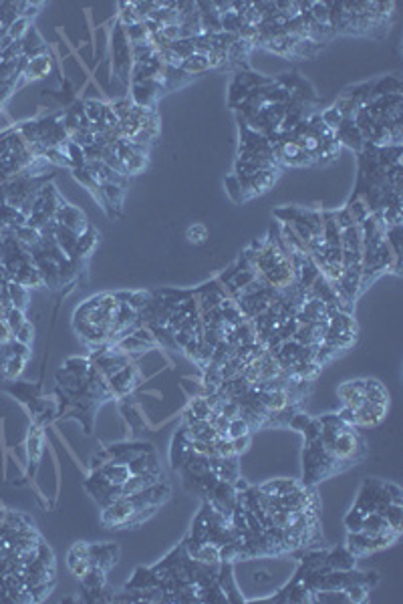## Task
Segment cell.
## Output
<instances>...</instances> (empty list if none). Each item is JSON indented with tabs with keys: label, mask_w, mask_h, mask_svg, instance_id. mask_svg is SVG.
<instances>
[{
	"label": "cell",
	"mask_w": 403,
	"mask_h": 604,
	"mask_svg": "<svg viewBox=\"0 0 403 604\" xmlns=\"http://www.w3.org/2000/svg\"><path fill=\"white\" fill-rule=\"evenodd\" d=\"M363 395L369 403H389V393H387L386 385L379 379H365Z\"/></svg>",
	"instance_id": "30bf717a"
},
{
	"label": "cell",
	"mask_w": 403,
	"mask_h": 604,
	"mask_svg": "<svg viewBox=\"0 0 403 604\" xmlns=\"http://www.w3.org/2000/svg\"><path fill=\"white\" fill-rule=\"evenodd\" d=\"M300 485H302V483L293 482V480H272V482L263 483V485L258 487V492H263L264 496H270V498H282V496L295 492Z\"/></svg>",
	"instance_id": "ba28073f"
},
{
	"label": "cell",
	"mask_w": 403,
	"mask_h": 604,
	"mask_svg": "<svg viewBox=\"0 0 403 604\" xmlns=\"http://www.w3.org/2000/svg\"><path fill=\"white\" fill-rule=\"evenodd\" d=\"M4 516H6V510H0V526H2V522H4Z\"/></svg>",
	"instance_id": "44dd1931"
},
{
	"label": "cell",
	"mask_w": 403,
	"mask_h": 604,
	"mask_svg": "<svg viewBox=\"0 0 403 604\" xmlns=\"http://www.w3.org/2000/svg\"><path fill=\"white\" fill-rule=\"evenodd\" d=\"M232 445H234V451H236V455H242L246 449L250 448V435H244V437H238V439H232Z\"/></svg>",
	"instance_id": "ffe728a7"
},
{
	"label": "cell",
	"mask_w": 403,
	"mask_h": 604,
	"mask_svg": "<svg viewBox=\"0 0 403 604\" xmlns=\"http://www.w3.org/2000/svg\"><path fill=\"white\" fill-rule=\"evenodd\" d=\"M335 135H337V139H339L341 147L345 145V147H349V149H353V152H363V147H365V139H363L361 131H359V127L355 125V121L353 119L341 121V125L337 127Z\"/></svg>",
	"instance_id": "3957f363"
},
{
	"label": "cell",
	"mask_w": 403,
	"mask_h": 604,
	"mask_svg": "<svg viewBox=\"0 0 403 604\" xmlns=\"http://www.w3.org/2000/svg\"><path fill=\"white\" fill-rule=\"evenodd\" d=\"M45 451V432L38 423H33L29 429V437H27V455H29V464L31 466H38L41 457Z\"/></svg>",
	"instance_id": "8992f818"
},
{
	"label": "cell",
	"mask_w": 403,
	"mask_h": 604,
	"mask_svg": "<svg viewBox=\"0 0 403 604\" xmlns=\"http://www.w3.org/2000/svg\"><path fill=\"white\" fill-rule=\"evenodd\" d=\"M337 417H339L343 423H347V425H351V427H355V421H357V417H355V411H353L351 407H347V405H343V407L339 409ZM355 429H357V427H355Z\"/></svg>",
	"instance_id": "d6986e66"
},
{
	"label": "cell",
	"mask_w": 403,
	"mask_h": 604,
	"mask_svg": "<svg viewBox=\"0 0 403 604\" xmlns=\"http://www.w3.org/2000/svg\"><path fill=\"white\" fill-rule=\"evenodd\" d=\"M226 186H228V193L232 196L234 202H244V200H242V190H240V182H238L236 175H230L228 179H226Z\"/></svg>",
	"instance_id": "ac0fdd59"
},
{
	"label": "cell",
	"mask_w": 403,
	"mask_h": 604,
	"mask_svg": "<svg viewBox=\"0 0 403 604\" xmlns=\"http://www.w3.org/2000/svg\"><path fill=\"white\" fill-rule=\"evenodd\" d=\"M99 480H103L109 485H123V483L129 480L131 476V469L127 464H122V462H115V459H109L99 469L93 471Z\"/></svg>",
	"instance_id": "277c9868"
},
{
	"label": "cell",
	"mask_w": 403,
	"mask_h": 604,
	"mask_svg": "<svg viewBox=\"0 0 403 604\" xmlns=\"http://www.w3.org/2000/svg\"><path fill=\"white\" fill-rule=\"evenodd\" d=\"M208 236H210L208 228L204 224H200V222H196V224H192L186 230V238H188V242L193 244V246H202L204 242L208 240Z\"/></svg>",
	"instance_id": "5bb4252c"
},
{
	"label": "cell",
	"mask_w": 403,
	"mask_h": 604,
	"mask_svg": "<svg viewBox=\"0 0 403 604\" xmlns=\"http://www.w3.org/2000/svg\"><path fill=\"white\" fill-rule=\"evenodd\" d=\"M154 300V294L152 293H145V290H135V293H129V298H127V302L125 304H129V309L131 311H135L138 314H140L149 302Z\"/></svg>",
	"instance_id": "4fadbf2b"
},
{
	"label": "cell",
	"mask_w": 403,
	"mask_h": 604,
	"mask_svg": "<svg viewBox=\"0 0 403 604\" xmlns=\"http://www.w3.org/2000/svg\"><path fill=\"white\" fill-rule=\"evenodd\" d=\"M363 385H365V379L345 381L343 385H339L337 395L341 399V403L351 407V409H359L367 401L365 395H363Z\"/></svg>",
	"instance_id": "5b68a950"
},
{
	"label": "cell",
	"mask_w": 403,
	"mask_h": 604,
	"mask_svg": "<svg viewBox=\"0 0 403 604\" xmlns=\"http://www.w3.org/2000/svg\"><path fill=\"white\" fill-rule=\"evenodd\" d=\"M105 101H99V99H87V101H83V111H85V117L89 119V123H101L103 115H105Z\"/></svg>",
	"instance_id": "7c38bea8"
},
{
	"label": "cell",
	"mask_w": 403,
	"mask_h": 604,
	"mask_svg": "<svg viewBox=\"0 0 403 604\" xmlns=\"http://www.w3.org/2000/svg\"><path fill=\"white\" fill-rule=\"evenodd\" d=\"M31 288L18 284V282H8V300L10 304L18 309V311H27L29 309V302H31Z\"/></svg>",
	"instance_id": "9c48e42d"
},
{
	"label": "cell",
	"mask_w": 403,
	"mask_h": 604,
	"mask_svg": "<svg viewBox=\"0 0 403 604\" xmlns=\"http://www.w3.org/2000/svg\"><path fill=\"white\" fill-rule=\"evenodd\" d=\"M252 427L248 425L244 417H234L230 419V427H228V439H238V437H244V435H250Z\"/></svg>",
	"instance_id": "9a60e30c"
},
{
	"label": "cell",
	"mask_w": 403,
	"mask_h": 604,
	"mask_svg": "<svg viewBox=\"0 0 403 604\" xmlns=\"http://www.w3.org/2000/svg\"><path fill=\"white\" fill-rule=\"evenodd\" d=\"M117 556H119V550L113 544H101V546L91 544V566H99L107 572L117 562Z\"/></svg>",
	"instance_id": "52a82bcc"
},
{
	"label": "cell",
	"mask_w": 403,
	"mask_h": 604,
	"mask_svg": "<svg viewBox=\"0 0 403 604\" xmlns=\"http://www.w3.org/2000/svg\"><path fill=\"white\" fill-rule=\"evenodd\" d=\"M182 71H186L188 75H200V73H206V71H212L210 65V57L208 54H202V52H193L190 54L184 65H182Z\"/></svg>",
	"instance_id": "8fae6325"
},
{
	"label": "cell",
	"mask_w": 403,
	"mask_h": 604,
	"mask_svg": "<svg viewBox=\"0 0 403 604\" xmlns=\"http://www.w3.org/2000/svg\"><path fill=\"white\" fill-rule=\"evenodd\" d=\"M321 119H323V123L329 127V129H333V131H337V127L341 125V121H343V115H341V111L337 109V107H329L327 111H323L321 113Z\"/></svg>",
	"instance_id": "2e32d148"
},
{
	"label": "cell",
	"mask_w": 403,
	"mask_h": 604,
	"mask_svg": "<svg viewBox=\"0 0 403 604\" xmlns=\"http://www.w3.org/2000/svg\"><path fill=\"white\" fill-rule=\"evenodd\" d=\"M67 564H69V570L77 578H83L89 572V568H91V544H87V542L73 544L69 556H67Z\"/></svg>",
	"instance_id": "7a4b0ae2"
},
{
	"label": "cell",
	"mask_w": 403,
	"mask_h": 604,
	"mask_svg": "<svg viewBox=\"0 0 403 604\" xmlns=\"http://www.w3.org/2000/svg\"><path fill=\"white\" fill-rule=\"evenodd\" d=\"M33 339H35V327H33V323H29V321H27V323H24V325H22V327L17 330V334H15V341L22 343V345L31 346Z\"/></svg>",
	"instance_id": "e0dca14e"
},
{
	"label": "cell",
	"mask_w": 403,
	"mask_h": 604,
	"mask_svg": "<svg viewBox=\"0 0 403 604\" xmlns=\"http://www.w3.org/2000/svg\"><path fill=\"white\" fill-rule=\"evenodd\" d=\"M279 175H281V168H268V170L254 173L250 177H238L240 190H242V200H250L254 196H261L264 191L270 190L277 184Z\"/></svg>",
	"instance_id": "6da1fadb"
}]
</instances>
